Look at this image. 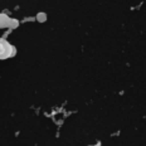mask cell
<instances>
[{"instance_id":"cell-2","label":"cell","mask_w":146,"mask_h":146,"mask_svg":"<svg viewBox=\"0 0 146 146\" xmlns=\"http://www.w3.org/2000/svg\"><path fill=\"white\" fill-rule=\"evenodd\" d=\"M9 23H10V18L7 14H0V28H9Z\"/></svg>"},{"instance_id":"cell-3","label":"cell","mask_w":146,"mask_h":146,"mask_svg":"<svg viewBox=\"0 0 146 146\" xmlns=\"http://www.w3.org/2000/svg\"><path fill=\"white\" fill-rule=\"evenodd\" d=\"M18 25H19V22H18L17 19H10L9 28H10V29H15V28H18Z\"/></svg>"},{"instance_id":"cell-1","label":"cell","mask_w":146,"mask_h":146,"mask_svg":"<svg viewBox=\"0 0 146 146\" xmlns=\"http://www.w3.org/2000/svg\"><path fill=\"white\" fill-rule=\"evenodd\" d=\"M15 53L14 47L4 39H0V59H7Z\"/></svg>"},{"instance_id":"cell-4","label":"cell","mask_w":146,"mask_h":146,"mask_svg":"<svg viewBox=\"0 0 146 146\" xmlns=\"http://www.w3.org/2000/svg\"><path fill=\"white\" fill-rule=\"evenodd\" d=\"M36 20L40 23H44L45 20H47V15H45L44 13H39L38 15H36Z\"/></svg>"}]
</instances>
